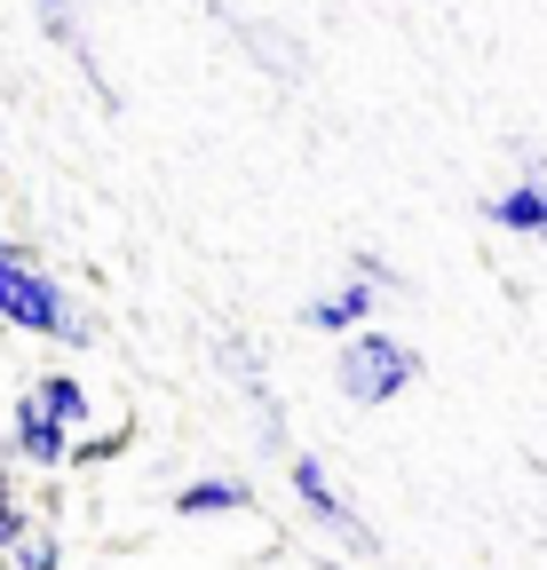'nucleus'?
<instances>
[{
  "mask_svg": "<svg viewBox=\"0 0 547 570\" xmlns=\"http://www.w3.org/2000/svg\"><path fill=\"white\" fill-rule=\"evenodd\" d=\"M32 17H40L48 48L72 56V71L88 80V96H96L104 111H119V88H111V71H104V56H96V32H88V0H32Z\"/></svg>",
  "mask_w": 547,
  "mask_h": 570,
  "instance_id": "4",
  "label": "nucleus"
},
{
  "mask_svg": "<svg viewBox=\"0 0 547 570\" xmlns=\"http://www.w3.org/2000/svg\"><path fill=\"white\" fill-rule=\"evenodd\" d=\"M333 389L350 396V404H365V412L373 404H397L404 389H421V348L373 317V325H358V333L333 341Z\"/></svg>",
  "mask_w": 547,
  "mask_h": 570,
  "instance_id": "2",
  "label": "nucleus"
},
{
  "mask_svg": "<svg viewBox=\"0 0 547 570\" xmlns=\"http://www.w3.org/2000/svg\"><path fill=\"white\" fill-rule=\"evenodd\" d=\"M286 483H294V499H302V515L333 539V547H350V554H381V531L350 508V499H341V483H333V468L318 460V452H286Z\"/></svg>",
  "mask_w": 547,
  "mask_h": 570,
  "instance_id": "3",
  "label": "nucleus"
},
{
  "mask_svg": "<svg viewBox=\"0 0 547 570\" xmlns=\"http://www.w3.org/2000/svg\"><path fill=\"white\" fill-rule=\"evenodd\" d=\"M0 444H9V452H0V460H17V468H40V475H56L64 468V452H72V428H64V420H48L40 404H32V389L9 404V428H0Z\"/></svg>",
  "mask_w": 547,
  "mask_h": 570,
  "instance_id": "6",
  "label": "nucleus"
},
{
  "mask_svg": "<svg viewBox=\"0 0 547 570\" xmlns=\"http://www.w3.org/2000/svg\"><path fill=\"white\" fill-rule=\"evenodd\" d=\"M9 570H64V539L32 523V531H25V539L9 547Z\"/></svg>",
  "mask_w": 547,
  "mask_h": 570,
  "instance_id": "13",
  "label": "nucleus"
},
{
  "mask_svg": "<svg viewBox=\"0 0 547 570\" xmlns=\"http://www.w3.org/2000/svg\"><path fill=\"white\" fill-rule=\"evenodd\" d=\"M310 570H358V562H341V554H325V562H310Z\"/></svg>",
  "mask_w": 547,
  "mask_h": 570,
  "instance_id": "16",
  "label": "nucleus"
},
{
  "mask_svg": "<svg viewBox=\"0 0 547 570\" xmlns=\"http://www.w3.org/2000/svg\"><path fill=\"white\" fill-rule=\"evenodd\" d=\"M0 325L32 333V341H56V348H96V317L72 302V285L25 246H0Z\"/></svg>",
  "mask_w": 547,
  "mask_h": 570,
  "instance_id": "1",
  "label": "nucleus"
},
{
  "mask_svg": "<svg viewBox=\"0 0 547 570\" xmlns=\"http://www.w3.org/2000/svg\"><path fill=\"white\" fill-rule=\"evenodd\" d=\"M341 269H350V277H365V285H373L381 302H397V294H413V285H404V269H397L389 254H373V246H358V254L341 262Z\"/></svg>",
  "mask_w": 547,
  "mask_h": 570,
  "instance_id": "12",
  "label": "nucleus"
},
{
  "mask_svg": "<svg viewBox=\"0 0 547 570\" xmlns=\"http://www.w3.org/2000/svg\"><path fill=\"white\" fill-rule=\"evenodd\" d=\"M0 499H17V468L9 460H0Z\"/></svg>",
  "mask_w": 547,
  "mask_h": 570,
  "instance_id": "15",
  "label": "nucleus"
},
{
  "mask_svg": "<svg viewBox=\"0 0 547 570\" xmlns=\"http://www.w3.org/2000/svg\"><path fill=\"white\" fill-rule=\"evenodd\" d=\"M373 317H381V294H373L365 277H350V269H341V285H325V294H310V302H302V325H310V333H325V341L358 333V325H373Z\"/></svg>",
  "mask_w": 547,
  "mask_h": 570,
  "instance_id": "8",
  "label": "nucleus"
},
{
  "mask_svg": "<svg viewBox=\"0 0 547 570\" xmlns=\"http://www.w3.org/2000/svg\"><path fill=\"white\" fill-rule=\"evenodd\" d=\"M25 389H32V404H40L48 420H64V428H72V436H80V428H96V396H88V381H80V373L48 365V373H32Z\"/></svg>",
  "mask_w": 547,
  "mask_h": 570,
  "instance_id": "10",
  "label": "nucleus"
},
{
  "mask_svg": "<svg viewBox=\"0 0 547 570\" xmlns=\"http://www.w3.org/2000/svg\"><path fill=\"white\" fill-rule=\"evenodd\" d=\"M25 531H32V508H25V499H0V554H9Z\"/></svg>",
  "mask_w": 547,
  "mask_h": 570,
  "instance_id": "14",
  "label": "nucleus"
},
{
  "mask_svg": "<svg viewBox=\"0 0 547 570\" xmlns=\"http://www.w3.org/2000/svg\"><path fill=\"white\" fill-rule=\"evenodd\" d=\"M476 206H485V223L508 230V238H547V151L524 142V175L492 198H476Z\"/></svg>",
  "mask_w": 547,
  "mask_h": 570,
  "instance_id": "5",
  "label": "nucleus"
},
{
  "mask_svg": "<svg viewBox=\"0 0 547 570\" xmlns=\"http://www.w3.org/2000/svg\"><path fill=\"white\" fill-rule=\"evenodd\" d=\"M0 246H17V238H9V223H0Z\"/></svg>",
  "mask_w": 547,
  "mask_h": 570,
  "instance_id": "17",
  "label": "nucleus"
},
{
  "mask_svg": "<svg viewBox=\"0 0 547 570\" xmlns=\"http://www.w3.org/2000/svg\"><path fill=\"white\" fill-rule=\"evenodd\" d=\"M215 24L270 71V88H302L310 80V48L294 40V32H279V24H262V17H231V9H215Z\"/></svg>",
  "mask_w": 547,
  "mask_h": 570,
  "instance_id": "7",
  "label": "nucleus"
},
{
  "mask_svg": "<svg viewBox=\"0 0 547 570\" xmlns=\"http://www.w3.org/2000/svg\"><path fill=\"white\" fill-rule=\"evenodd\" d=\"M167 508H175L183 523L254 515V483H246V475H191V483H175V499H167Z\"/></svg>",
  "mask_w": 547,
  "mask_h": 570,
  "instance_id": "9",
  "label": "nucleus"
},
{
  "mask_svg": "<svg viewBox=\"0 0 547 570\" xmlns=\"http://www.w3.org/2000/svg\"><path fill=\"white\" fill-rule=\"evenodd\" d=\"M135 444V420H111V428H80L72 452H64V468H111L119 452Z\"/></svg>",
  "mask_w": 547,
  "mask_h": 570,
  "instance_id": "11",
  "label": "nucleus"
}]
</instances>
